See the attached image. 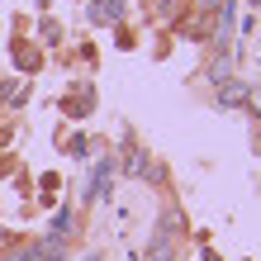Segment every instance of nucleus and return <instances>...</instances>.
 Segmentation results:
<instances>
[{
  "label": "nucleus",
  "mask_w": 261,
  "mask_h": 261,
  "mask_svg": "<svg viewBox=\"0 0 261 261\" xmlns=\"http://www.w3.org/2000/svg\"><path fill=\"white\" fill-rule=\"evenodd\" d=\"M86 19L90 24H119L124 19V0H95V5H86Z\"/></svg>",
  "instance_id": "nucleus-1"
},
{
  "label": "nucleus",
  "mask_w": 261,
  "mask_h": 261,
  "mask_svg": "<svg viewBox=\"0 0 261 261\" xmlns=\"http://www.w3.org/2000/svg\"><path fill=\"white\" fill-rule=\"evenodd\" d=\"M242 100H247V86L242 81H233V86L219 81V105H242Z\"/></svg>",
  "instance_id": "nucleus-2"
},
{
  "label": "nucleus",
  "mask_w": 261,
  "mask_h": 261,
  "mask_svg": "<svg viewBox=\"0 0 261 261\" xmlns=\"http://www.w3.org/2000/svg\"><path fill=\"white\" fill-rule=\"evenodd\" d=\"M180 5H186V0H147V10L157 14V19H166V14H176Z\"/></svg>",
  "instance_id": "nucleus-3"
},
{
  "label": "nucleus",
  "mask_w": 261,
  "mask_h": 261,
  "mask_svg": "<svg viewBox=\"0 0 261 261\" xmlns=\"http://www.w3.org/2000/svg\"><path fill=\"white\" fill-rule=\"evenodd\" d=\"M67 157H86V138H71V143H67Z\"/></svg>",
  "instance_id": "nucleus-4"
}]
</instances>
